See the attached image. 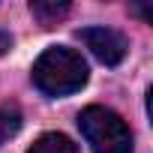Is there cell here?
I'll use <instances>...</instances> for the list:
<instances>
[{
  "label": "cell",
  "mask_w": 153,
  "mask_h": 153,
  "mask_svg": "<svg viewBox=\"0 0 153 153\" xmlns=\"http://www.w3.org/2000/svg\"><path fill=\"white\" fill-rule=\"evenodd\" d=\"M33 84L54 99L72 96L87 84V63L75 48L51 45L33 63Z\"/></svg>",
  "instance_id": "cell-1"
},
{
  "label": "cell",
  "mask_w": 153,
  "mask_h": 153,
  "mask_svg": "<svg viewBox=\"0 0 153 153\" xmlns=\"http://www.w3.org/2000/svg\"><path fill=\"white\" fill-rule=\"evenodd\" d=\"M78 129L93 153H132V132L126 120L105 105H87L78 114Z\"/></svg>",
  "instance_id": "cell-2"
},
{
  "label": "cell",
  "mask_w": 153,
  "mask_h": 153,
  "mask_svg": "<svg viewBox=\"0 0 153 153\" xmlns=\"http://www.w3.org/2000/svg\"><path fill=\"white\" fill-rule=\"evenodd\" d=\"M75 36H78V39L93 51V57H96L99 63H105V66L123 63V57H126V51H129V39H126L120 30H111V27H81Z\"/></svg>",
  "instance_id": "cell-3"
},
{
  "label": "cell",
  "mask_w": 153,
  "mask_h": 153,
  "mask_svg": "<svg viewBox=\"0 0 153 153\" xmlns=\"http://www.w3.org/2000/svg\"><path fill=\"white\" fill-rule=\"evenodd\" d=\"M27 153H78V147L72 144V138H66L63 132H45L39 135Z\"/></svg>",
  "instance_id": "cell-4"
},
{
  "label": "cell",
  "mask_w": 153,
  "mask_h": 153,
  "mask_svg": "<svg viewBox=\"0 0 153 153\" xmlns=\"http://www.w3.org/2000/svg\"><path fill=\"white\" fill-rule=\"evenodd\" d=\"M69 9H72L69 3H57V0H33V3H30L33 18H36L39 24H45V27H51V24H57L60 18H66Z\"/></svg>",
  "instance_id": "cell-5"
},
{
  "label": "cell",
  "mask_w": 153,
  "mask_h": 153,
  "mask_svg": "<svg viewBox=\"0 0 153 153\" xmlns=\"http://www.w3.org/2000/svg\"><path fill=\"white\" fill-rule=\"evenodd\" d=\"M21 129V108L15 102H3L0 105V144L15 138Z\"/></svg>",
  "instance_id": "cell-6"
},
{
  "label": "cell",
  "mask_w": 153,
  "mask_h": 153,
  "mask_svg": "<svg viewBox=\"0 0 153 153\" xmlns=\"http://www.w3.org/2000/svg\"><path fill=\"white\" fill-rule=\"evenodd\" d=\"M12 48V33L9 30H0V54H6Z\"/></svg>",
  "instance_id": "cell-7"
}]
</instances>
